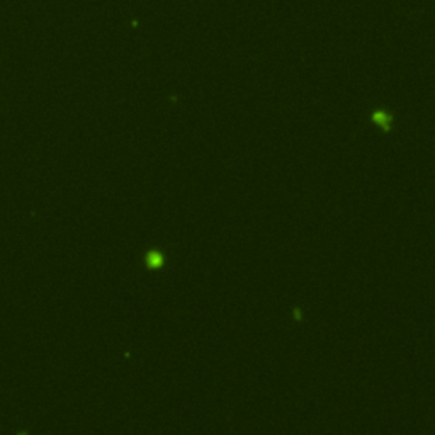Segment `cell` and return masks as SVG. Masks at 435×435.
<instances>
[]
</instances>
